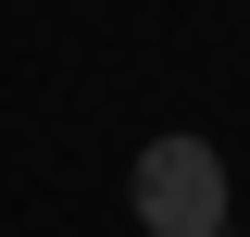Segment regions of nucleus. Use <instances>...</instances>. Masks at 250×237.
<instances>
[{"label": "nucleus", "instance_id": "nucleus-1", "mask_svg": "<svg viewBox=\"0 0 250 237\" xmlns=\"http://www.w3.org/2000/svg\"><path fill=\"white\" fill-rule=\"evenodd\" d=\"M125 212H138V237H225V150L213 138H138V162H125Z\"/></svg>", "mask_w": 250, "mask_h": 237}]
</instances>
